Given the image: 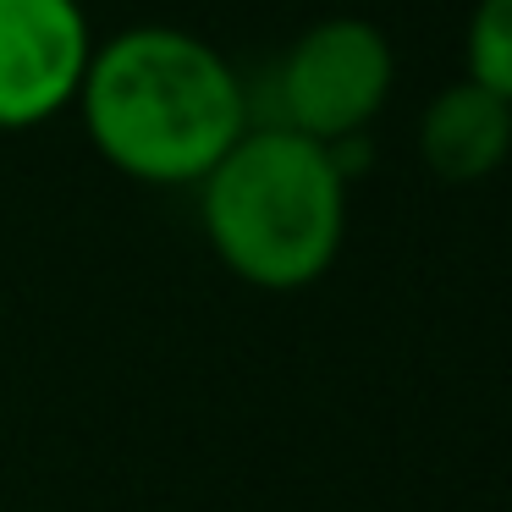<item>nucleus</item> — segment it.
Instances as JSON below:
<instances>
[{
    "instance_id": "obj_1",
    "label": "nucleus",
    "mask_w": 512,
    "mask_h": 512,
    "mask_svg": "<svg viewBox=\"0 0 512 512\" xmlns=\"http://www.w3.org/2000/svg\"><path fill=\"white\" fill-rule=\"evenodd\" d=\"M94 149L149 188H199L248 133V105L221 50L188 28L144 23L94 45L78 89Z\"/></svg>"
},
{
    "instance_id": "obj_2",
    "label": "nucleus",
    "mask_w": 512,
    "mask_h": 512,
    "mask_svg": "<svg viewBox=\"0 0 512 512\" xmlns=\"http://www.w3.org/2000/svg\"><path fill=\"white\" fill-rule=\"evenodd\" d=\"M215 259L259 292H298L336 265L347 237V171L331 144L292 127H248L199 182Z\"/></svg>"
},
{
    "instance_id": "obj_3",
    "label": "nucleus",
    "mask_w": 512,
    "mask_h": 512,
    "mask_svg": "<svg viewBox=\"0 0 512 512\" xmlns=\"http://www.w3.org/2000/svg\"><path fill=\"white\" fill-rule=\"evenodd\" d=\"M397 83L391 39L364 17H320L303 28L276 72L281 127L314 138V144H353Z\"/></svg>"
},
{
    "instance_id": "obj_4",
    "label": "nucleus",
    "mask_w": 512,
    "mask_h": 512,
    "mask_svg": "<svg viewBox=\"0 0 512 512\" xmlns=\"http://www.w3.org/2000/svg\"><path fill=\"white\" fill-rule=\"evenodd\" d=\"M94 34L78 0H0V133L78 105Z\"/></svg>"
},
{
    "instance_id": "obj_5",
    "label": "nucleus",
    "mask_w": 512,
    "mask_h": 512,
    "mask_svg": "<svg viewBox=\"0 0 512 512\" xmlns=\"http://www.w3.org/2000/svg\"><path fill=\"white\" fill-rule=\"evenodd\" d=\"M419 155L441 182H479L512 155V105L474 78L441 89L424 105Z\"/></svg>"
},
{
    "instance_id": "obj_6",
    "label": "nucleus",
    "mask_w": 512,
    "mask_h": 512,
    "mask_svg": "<svg viewBox=\"0 0 512 512\" xmlns=\"http://www.w3.org/2000/svg\"><path fill=\"white\" fill-rule=\"evenodd\" d=\"M468 78L512 105V0H479L468 17Z\"/></svg>"
}]
</instances>
